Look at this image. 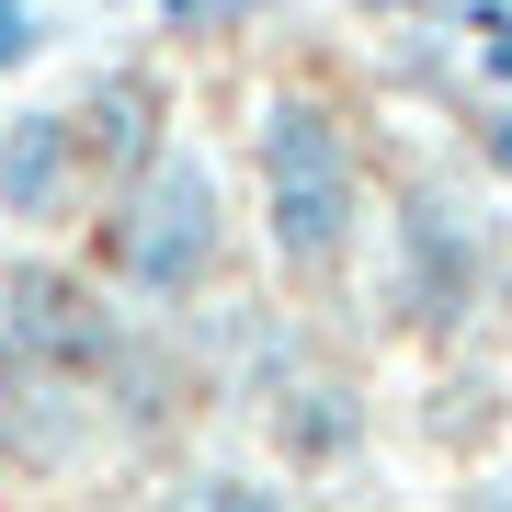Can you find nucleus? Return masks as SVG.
Returning a JSON list of instances; mask_svg holds the SVG:
<instances>
[{
    "label": "nucleus",
    "instance_id": "f257e3e1",
    "mask_svg": "<svg viewBox=\"0 0 512 512\" xmlns=\"http://www.w3.org/2000/svg\"><path fill=\"white\" fill-rule=\"evenodd\" d=\"M251 217H262V262L296 296L353 285L365 217H376V160H365L353 103L330 80H308V69L251 92Z\"/></svg>",
    "mask_w": 512,
    "mask_h": 512
},
{
    "label": "nucleus",
    "instance_id": "f03ea898",
    "mask_svg": "<svg viewBox=\"0 0 512 512\" xmlns=\"http://www.w3.org/2000/svg\"><path fill=\"white\" fill-rule=\"evenodd\" d=\"M365 251H376V319L399 330V342L456 353L467 330L501 308V228H490V194H478L456 160H410L399 183L376 194Z\"/></svg>",
    "mask_w": 512,
    "mask_h": 512
},
{
    "label": "nucleus",
    "instance_id": "7ed1b4c3",
    "mask_svg": "<svg viewBox=\"0 0 512 512\" xmlns=\"http://www.w3.org/2000/svg\"><path fill=\"white\" fill-rule=\"evenodd\" d=\"M92 228H103V239H92V274L126 296L137 319H194L205 296H217L228 251H239V228H228V171L205 160L183 126L148 148L137 183L103 194Z\"/></svg>",
    "mask_w": 512,
    "mask_h": 512
},
{
    "label": "nucleus",
    "instance_id": "20e7f679",
    "mask_svg": "<svg viewBox=\"0 0 512 512\" xmlns=\"http://www.w3.org/2000/svg\"><path fill=\"white\" fill-rule=\"evenodd\" d=\"M114 330H126V296H114L92 262H57L23 239L12 262H0V353H12V376H46V387H92Z\"/></svg>",
    "mask_w": 512,
    "mask_h": 512
},
{
    "label": "nucleus",
    "instance_id": "39448f33",
    "mask_svg": "<svg viewBox=\"0 0 512 512\" xmlns=\"http://www.w3.org/2000/svg\"><path fill=\"white\" fill-rule=\"evenodd\" d=\"M92 217V171H80L69 103H12L0 114V228L12 239H57Z\"/></svg>",
    "mask_w": 512,
    "mask_h": 512
},
{
    "label": "nucleus",
    "instance_id": "423d86ee",
    "mask_svg": "<svg viewBox=\"0 0 512 512\" xmlns=\"http://www.w3.org/2000/svg\"><path fill=\"white\" fill-rule=\"evenodd\" d=\"M69 137H80V171H92V205H103L114 183H137L148 148L171 137V80L148 69V57H103L69 92Z\"/></svg>",
    "mask_w": 512,
    "mask_h": 512
},
{
    "label": "nucleus",
    "instance_id": "0eeeda50",
    "mask_svg": "<svg viewBox=\"0 0 512 512\" xmlns=\"http://www.w3.org/2000/svg\"><path fill=\"white\" fill-rule=\"evenodd\" d=\"M262 433H274V456L296 467V478H319V467H353L365 456V433H376V399H365V376L353 365H296L274 399H262Z\"/></svg>",
    "mask_w": 512,
    "mask_h": 512
},
{
    "label": "nucleus",
    "instance_id": "6e6552de",
    "mask_svg": "<svg viewBox=\"0 0 512 512\" xmlns=\"http://www.w3.org/2000/svg\"><path fill=\"white\" fill-rule=\"evenodd\" d=\"M160 512H308L285 490V478H262V467H239V456H194L183 478H171V501Z\"/></svg>",
    "mask_w": 512,
    "mask_h": 512
},
{
    "label": "nucleus",
    "instance_id": "1a4fd4ad",
    "mask_svg": "<svg viewBox=\"0 0 512 512\" xmlns=\"http://www.w3.org/2000/svg\"><path fill=\"white\" fill-rule=\"evenodd\" d=\"M285 0H148V23H160L171 46H228V35H262Z\"/></svg>",
    "mask_w": 512,
    "mask_h": 512
},
{
    "label": "nucleus",
    "instance_id": "9d476101",
    "mask_svg": "<svg viewBox=\"0 0 512 512\" xmlns=\"http://www.w3.org/2000/svg\"><path fill=\"white\" fill-rule=\"evenodd\" d=\"M456 126H467L478 183H501V194H512V92H467V103H456Z\"/></svg>",
    "mask_w": 512,
    "mask_h": 512
},
{
    "label": "nucleus",
    "instance_id": "9b49d317",
    "mask_svg": "<svg viewBox=\"0 0 512 512\" xmlns=\"http://www.w3.org/2000/svg\"><path fill=\"white\" fill-rule=\"evenodd\" d=\"M46 35H57V23H46V0H0V80H12V69H35Z\"/></svg>",
    "mask_w": 512,
    "mask_h": 512
},
{
    "label": "nucleus",
    "instance_id": "f8f14e48",
    "mask_svg": "<svg viewBox=\"0 0 512 512\" xmlns=\"http://www.w3.org/2000/svg\"><path fill=\"white\" fill-rule=\"evenodd\" d=\"M342 12H353V23H433L444 0H342Z\"/></svg>",
    "mask_w": 512,
    "mask_h": 512
},
{
    "label": "nucleus",
    "instance_id": "ddd939ff",
    "mask_svg": "<svg viewBox=\"0 0 512 512\" xmlns=\"http://www.w3.org/2000/svg\"><path fill=\"white\" fill-rule=\"evenodd\" d=\"M80 512H148V501H80Z\"/></svg>",
    "mask_w": 512,
    "mask_h": 512
},
{
    "label": "nucleus",
    "instance_id": "4468645a",
    "mask_svg": "<svg viewBox=\"0 0 512 512\" xmlns=\"http://www.w3.org/2000/svg\"><path fill=\"white\" fill-rule=\"evenodd\" d=\"M0 399H12V353H0Z\"/></svg>",
    "mask_w": 512,
    "mask_h": 512
},
{
    "label": "nucleus",
    "instance_id": "2eb2a0df",
    "mask_svg": "<svg viewBox=\"0 0 512 512\" xmlns=\"http://www.w3.org/2000/svg\"><path fill=\"white\" fill-rule=\"evenodd\" d=\"M114 12H126V0H114ZM137 12H148V0H137Z\"/></svg>",
    "mask_w": 512,
    "mask_h": 512
}]
</instances>
